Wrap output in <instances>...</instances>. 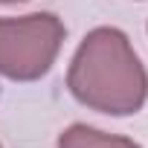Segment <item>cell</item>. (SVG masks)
<instances>
[{"label":"cell","instance_id":"6da1fadb","mask_svg":"<svg viewBox=\"0 0 148 148\" xmlns=\"http://www.w3.org/2000/svg\"><path fill=\"white\" fill-rule=\"evenodd\" d=\"M67 87L82 105L110 116L136 113L148 99V76L125 32L113 26L93 29L67 73Z\"/></svg>","mask_w":148,"mask_h":148},{"label":"cell","instance_id":"7a4b0ae2","mask_svg":"<svg viewBox=\"0 0 148 148\" xmlns=\"http://www.w3.org/2000/svg\"><path fill=\"white\" fill-rule=\"evenodd\" d=\"M64 41V23L49 15L0 18V73L15 82H35L52 67Z\"/></svg>","mask_w":148,"mask_h":148},{"label":"cell","instance_id":"3957f363","mask_svg":"<svg viewBox=\"0 0 148 148\" xmlns=\"http://www.w3.org/2000/svg\"><path fill=\"white\" fill-rule=\"evenodd\" d=\"M58 148H139V145L128 136L102 134L87 125H73L58 136Z\"/></svg>","mask_w":148,"mask_h":148},{"label":"cell","instance_id":"277c9868","mask_svg":"<svg viewBox=\"0 0 148 148\" xmlns=\"http://www.w3.org/2000/svg\"><path fill=\"white\" fill-rule=\"evenodd\" d=\"M0 3H23V0H0Z\"/></svg>","mask_w":148,"mask_h":148},{"label":"cell","instance_id":"5b68a950","mask_svg":"<svg viewBox=\"0 0 148 148\" xmlns=\"http://www.w3.org/2000/svg\"><path fill=\"white\" fill-rule=\"evenodd\" d=\"M0 148H3V145H0Z\"/></svg>","mask_w":148,"mask_h":148}]
</instances>
